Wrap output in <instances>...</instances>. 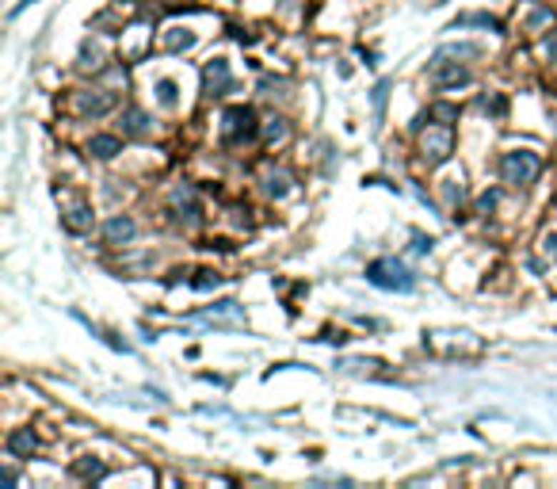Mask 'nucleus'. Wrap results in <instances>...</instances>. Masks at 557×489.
<instances>
[{
	"label": "nucleus",
	"instance_id": "nucleus-16",
	"mask_svg": "<svg viewBox=\"0 0 557 489\" xmlns=\"http://www.w3.org/2000/svg\"><path fill=\"white\" fill-rule=\"evenodd\" d=\"M283 134H286L283 119H267V127H264V138H267V142H278Z\"/></svg>",
	"mask_w": 557,
	"mask_h": 489
},
{
	"label": "nucleus",
	"instance_id": "nucleus-24",
	"mask_svg": "<svg viewBox=\"0 0 557 489\" xmlns=\"http://www.w3.org/2000/svg\"><path fill=\"white\" fill-rule=\"evenodd\" d=\"M477 207H481V210H493V207H496V192H485L481 199H477Z\"/></svg>",
	"mask_w": 557,
	"mask_h": 489
},
{
	"label": "nucleus",
	"instance_id": "nucleus-15",
	"mask_svg": "<svg viewBox=\"0 0 557 489\" xmlns=\"http://www.w3.org/2000/svg\"><path fill=\"white\" fill-rule=\"evenodd\" d=\"M470 24H481V27H488V31H496V27H500L493 16H462L458 24H454V27H470Z\"/></svg>",
	"mask_w": 557,
	"mask_h": 489
},
{
	"label": "nucleus",
	"instance_id": "nucleus-5",
	"mask_svg": "<svg viewBox=\"0 0 557 489\" xmlns=\"http://www.w3.org/2000/svg\"><path fill=\"white\" fill-rule=\"evenodd\" d=\"M431 81L439 88H458V84H470V69H462V65H447L443 58L431 61Z\"/></svg>",
	"mask_w": 557,
	"mask_h": 489
},
{
	"label": "nucleus",
	"instance_id": "nucleus-22",
	"mask_svg": "<svg viewBox=\"0 0 557 489\" xmlns=\"http://www.w3.org/2000/svg\"><path fill=\"white\" fill-rule=\"evenodd\" d=\"M191 42H195L191 35H172V39H169V50H187Z\"/></svg>",
	"mask_w": 557,
	"mask_h": 489
},
{
	"label": "nucleus",
	"instance_id": "nucleus-17",
	"mask_svg": "<svg viewBox=\"0 0 557 489\" xmlns=\"http://www.w3.org/2000/svg\"><path fill=\"white\" fill-rule=\"evenodd\" d=\"M76 474L81 478H104V463H76Z\"/></svg>",
	"mask_w": 557,
	"mask_h": 489
},
{
	"label": "nucleus",
	"instance_id": "nucleus-21",
	"mask_svg": "<svg viewBox=\"0 0 557 489\" xmlns=\"http://www.w3.org/2000/svg\"><path fill=\"white\" fill-rule=\"evenodd\" d=\"M195 287H199V291H210V287H218V275H214V272H199Z\"/></svg>",
	"mask_w": 557,
	"mask_h": 489
},
{
	"label": "nucleus",
	"instance_id": "nucleus-1",
	"mask_svg": "<svg viewBox=\"0 0 557 489\" xmlns=\"http://www.w3.org/2000/svg\"><path fill=\"white\" fill-rule=\"evenodd\" d=\"M366 280H371L374 287H382V291H412V272L405 268L401 260L386 257V260H374L371 268H366Z\"/></svg>",
	"mask_w": 557,
	"mask_h": 489
},
{
	"label": "nucleus",
	"instance_id": "nucleus-11",
	"mask_svg": "<svg viewBox=\"0 0 557 489\" xmlns=\"http://www.w3.org/2000/svg\"><path fill=\"white\" fill-rule=\"evenodd\" d=\"M122 127H126V134H146V115H141L138 107H126V115H122Z\"/></svg>",
	"mask_w": 557,
	"mask_h": 489
},
{
	"label": "nucleus",
	"instance_id": "nucleus-18",
	"mask_svg": "<svg viewBox=\"0 0 557 489\" xmlns=\"http://www.w3.org/2000/svg\"><path fill=\"white\" fill-rule=\"evenodd\" d=\"M267 192H271V195H278V199H283V195H286V176H283V172L267 176Z\"/></svg>",
	"mask_w": 557,
	"mask_h": 489
},
{
	"label": "nucleus",
	"instance_id": "nucleus-13",
	"mask_svg": "<svg viewBox=\"0 0 557 489\" xmlns=\"http://www.w3.org/2000/svg\"><path fill=\"white\" fill-rule=\"evenodd\" d=\"M553 24V12L550 8H534L531 19H527V31H538V27H550Z\"/></svg>",
	"mask_w": 557,
	"mask_h": 489
},
{
	"label": "nucleus",
	"instance_id": "nucleus-19",
	"mask_svg": "<svg viewBox=\"0 0 557 489\" xmlns=\"http://www.w3.org/2000/svg\"><path fill=\"white\" fill-rule=\"evenodd\" d=\"M157 96H161V104H176V84L172 81H161L157 84Z\"/></svg>",
	"mask_w": 557,
	"mask_h": 489
},
{
	"label": "nucleus",
	"instance_id": "nucleus-6",
	"mask_svg": "<svg viewBox=\"0 0 557 489\" xmlns=\"http://www.w3.org/2000/svg\"><path fill=\"white\" fill-rule=\"evenodd\" d=\"M229 84H233L229 65L226 61H210L206 65V92L210 96H221V92H229Z\"/></svg>",
	"mask_w": 557,
	"mask_h": 489
},
{
	"label": "nucleus",
	"instance_id": "nucleus-3",
	"mask_svg": "<svg viewBox=\"0 0 557 489\" xmlns=\"http://www.w3.org/2000/svg\"><path fill=\"white\" fill-rule=\"evenodd\" d=\"M244 138H256V115L252 107H229L226 111V142L237 146Z\"/></svg>",
	"mask_w": 557,
	"mask_h": 489
},
{
	"label": "nucleus",
	"instance_id": "nucleus-14",
	"mask_svg": "<svg viewBox=\"0 0 557 489\" xmlns=\"http://www.w3.org/2000/svg\"><path fill=\"white\" fill-rule=\"evenodd\" d=\"M428 119H443V122L451 127V122L458 119V107H451V104H436V107L428 111Z\"/></svg>",
	"mask_w": 557,
	"mask_h": 489
},
{
	"label": "nucleus",
	"instance_id": "nucleus-26",
	"mask_svg": "<svg viewBox=\"0 0 557 489\" xmlns=\"http://www.w3.org/2000/svg\"><path fill=\"white\" fill-rule=\"evenodd\" d=\"M27 4H35V0H27Z\"/></svg>",
	"mask_w": 557,
	"mask_h": 489
},
{
	"label": "nucleus",
	"instance_id": "nucleus-20",
	"mask_svg": "<svg viewBox=\"0 0 557 489\" xmlns=\"http://www.w3.org/2000/svg\"><path fill=\"white\" fill-rule=\"evenodd\" d=\"M386 92H389V81H382L374 88V115H382V107H386Z\"/></svg>",
	"mask_w": 557,
	"mask_h": 489
},
{
	"label": "nucleus",
	"instance_id": "nucleus-8",
	"mask_svg": "<svg viewBox=\"0 0 557 489\" xmlns=\"http://www.w3.org/2000/svg\"><path fill=\"white\" fill-rule=\"evenodd\" d=\"M104 233H107V241H115V244H119V241H130V237H134V218H126V214L111 218Z\"/></svg>",
	"mask_w": 557,
	"mask_h": 489
},
{
	"label": "nucleus",
	"instance_id": "nucleus-10",
	"mask_svg": "<svg viewBox=\"0 0 557 489\" xmlns=\"http://www.w3.org/2000/svg\"><path fill=\"white\" fill-rule=\"evenodd\" d=\"M8 451H12V455H31V451H35V432H31V428L12 432V436H8Z\"/></svg>",
	"mask_w": 557,
	"mask_h": 489
},
{
	"label": "nucleus",
	"instance_id": "nucleus-25",
	"mask_svg": "<svg viewBox=\"0 0 557 489\" xmlns=\"http://www.w3.org/2000/svg\"><path fill=\"white\" fill-rule=\"evenodd\" d=\"M550 58H557V42H553V46H550Z\"/></svg>",
	"mask_w": 557,
	"mask_h": 489
},
{
	"label": "nucleus",
	"instance_id": "nucleus-7",
	"mask_svg": "<svg viewBox=\"0 0 557 489\" xmlns=\"http://www.w3.org/2000/svg\"><path fill=\"white\" fill-rule=\"evenodd\" d=\"M76 107H81L84 115H104V111L115 107V96H111V92H81Z\"/></svg>",
	"mask_w": 557,
	"mask_h": 489
},
{
	"label": "nucleus",
	"instance_id": "nucleus-12",
	"mask_svg": "<svg viewBox=\"0 0 557 489\" xmlns=\"http://www.w3.org/2000/svg\"><path fill=\"white\" fill-rule=\"evenodd\" d=\"M65 226H69L73 233H81V229H88V226H92V210H88V207H76V210H73V214H69V218H65Z\"/></svg>",
	"mask_w": 557,
	"mask_h": 489
},
{
	"label": "nucleus",
	"instance_id": "nucleus-2",
	"mask_svg": "<svg viewBox=\"0 0 557 489\" xmlns=\"http://www.w3.org/2000/svg\"><path fill=\"white\" fill-rule=\"evenodd\" d=\"M500 172H504L508 184H531L534 176L542 172V161H538V153H531V149H516L500 161Z\"/></svg>",
	"mask_w": 557,
	"mask_h": 489
},
{
	"label": "nucleus",
	"instance_id": "nucleus-9",
	"mask_svg": "<svg viewBox=\"0 0 557 489\" xmlns=\"http://www.w3.org/2000/svg\"><path fill=\"white\" fill-rule=\"evenodd\" d=\"M122 146H119V138H111V134H96L92 142H88V153H92V157H115Z\"/></svg>",
	"mask_w": 557,
	"mask_h": 489
},
{
	"label": "nucleus",
	"instance_id": "nucleus-4",
	"mask_svg": "<svg viewBox=\"0 0 557 489\" xmlns=\"http://www.w3.org/2000/svg\"><path fill=\"white\" fill-rule=\"evenodd\" d=\"M420 149H424L428 164H443L451 157V127L447 122H439V130H428L424 142H420Z\"/></svg>",
	"mask_w": 557,
	"mask_h": 489
},
{
	"label": "nucleus",
	"instance_id": "nucleus-23",
	"mask_svg": "<svg viewBox=\"0 0 557 489\" xmlns=\"http://www.w3.org/2000/svg\"><path fill=\"white\" fill-rule=\"evenodd\" d=\"M481 107H485V111H493V115H500V111H504V99H500V96L488 99V96H485V99H481Z\"/></svg>",
	"mask_w": 557,
	"mask_h": 489
}]
</instances>
